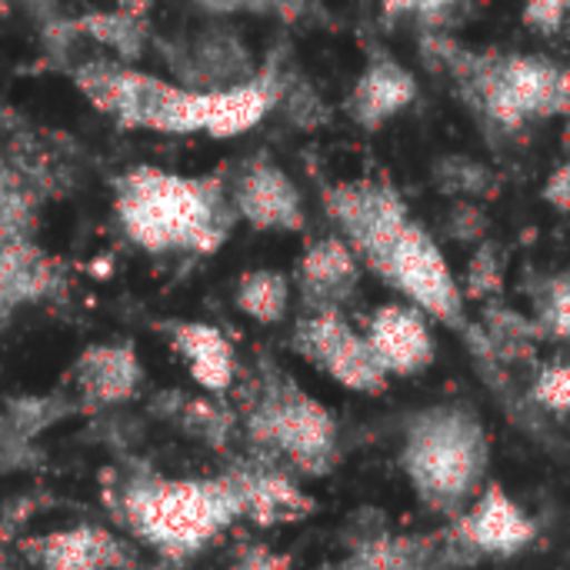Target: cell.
I'll return each mask as SVG.
<instances>
[{
    "label": "cell",
    "instance_id": "6da1fadb",
    "mask_svg": "<svg viewBox=\"0 0 570 570\" xmlns=\"http://www.w3.org/2000/svg\"><path fill=\"white\" fill-rule=\"evenodd\" d=\"M114 210L124 234L150 254H214L237 214L220 177H184L134 167L114 180Z\"/></svg>",
    "mask_w": 570,
    "mask_h": 570
},
{
    "label": "cell",
    "instance_id": "7a4b0ae2",
    "mask_svg": "<svg viewBox=\"0 0 570 570\" xmlns=\"http://www.w3.org/2000/svg\"><path fill=\"white\" fill-rule=\"evenodd\" d=\"M240 518L230 478H157L144 474L120 491V521L150 551L184 561L210 548Z\"/></svg>",
    "mask_w": 570,
    "mask_h": 570
},
{
    "label": "cell",
    "instance_id": "3957f363",
    "mask_svg": "<svg viewBox=\"0 0 570 570\" xmlns=\"http://www.w3.org/2000/svg\"><path fill=\"white\" fill-rule=\"evenodd\" d=\"M488 464V431L468 407H428L407 424L401 468L431 511L458 518L484 488Z\"/></svg>",
    "mask_w": 570,
    "mask_h": 570
},
{
    "label": "cell",
    "instance_id": "277c9868",
    "mask_svg": "<svg viewBox=\"0 0 570 570\" xmlns=\"http://www.w3.org/2000/svg\"><path fill=\"white\" fill-rule=\"evenodd\" d=\"M424 47L441 50V63L454 73L464 94L504 130H521L531 120L561 117L570 107V73L538 53H468L441 37Z\"/></svg>",
    "mask_w": 570,
    "mask_h": 570
},
{
    "label": "cell",
    "instance_id": "5b68a950",
    "mask_svg": "<svg viewBox=\"0 0 570 570\" xmlns=\"http://www.w3.org/2000/svg\"><path fill=\"white\" fill-rule=\"evenodd\" d=\"M250 441L277 464L321 478L337 464V424L331 411L311 397L294 377L271 371L247 407Z\"/></svg>",
    "mask_w": 570,
    "mask_h": 570
},
{
    "label": "cell",
    "instance_id": "8992f818",
    "mask_svg": "<svg viewBox=\"0 0 570 570\" xmlns=\"http://www.w3.org/2000/svg\"><path fill=\"white\" fill-rule=\"evenodd\" d=\"M377 277L384 284H391L397 294H404V304L417 307L428 321H441L444 327L478 341V331L471 327V321L464 314L461 284H458L444 250L438 247V240L417 220L404 224V230L397 234Z\"/></svg>",
    "mask_w": 570,
    "mask_h": 570
},
{
    "label": "cell",
    "instance_id": "52a82bcc",
    "mask_svg": "<svg viewBox=\"0 0 570 570\" xmlns=\"http://www.w3.org/2000/svg\"><path fill=\"white\" fill-rule=\"evenodd\" d=\"M30 184L0 157V324L53 284V261L30 240Z\"/></svg>",
    "mask_w": 570,
    "mask_h": 570
},
{
    "label": "cell",
    "instance_id": "ba28073f",
    "mask_svg": "<svg viewBox=\"0 0 570 570\" xmlns=\"http://www.w3.org/2000/svg\"><path fill=\"white\" fill-rule=\"evenodd\" d=\"M324 210L337 220L357 264H367L374 274L411 220L404 197L387 180H341L324 187Z\"/></svg>",
    "mask_w": 570,
    "mask_h": 570
},
{
    "label": "cell",
    "instance_id": "9c48e42d",
    "mask_svg": "<svg viewBox=\"0 0 570 570\" xmlns=\"http://www.w3.org/2000/svg\"><path fill=\"white\" fill-rule=\"evenodd\" d=\"M291 347L324 377L354 394L374 397L387 391L391 377L377 367L364 334L347 321L344 311H301Z\"/></svg>",
    "mask_w": 570,
    "mask_h": 570
},
{
    "label": "cell",
    "instance_id": "30bf717a",
    "mask_svg": "<svg viewBox=\"0 0 570 570\" xmlns=\"http://www.w3.org/2000/svg\"><path fill=\"white\" fill-rule=\"evenodd\" d=\"M538 538L534 518L501 488L484 484L478 498L454 518V544L484 558H514Z\"/></svg>",
    "mask_w": 570,
    "mask_h": 570
},
{
    "label": "cell",
    "instance_id": "8fae6325",
    "mask_svg": "<svg viewBox=\"0 0 570 570\" xmlns=\"http://www.w3.org/2000/svg\"><path fill=\"white\" fill-rule=\"evenodd\" d=\"M167 63L174 67V73L184 80L180 87L190 90H224L234 83H244L254 77V57L247 50V43L240 40L237 30L214 23L197 30L190 40H184L180 47H167Z\"/></svg>",
    "mask_w": 570,
    "mask_h": 570
},
{
    "label": "cell",
    "instance_id": "7c38bea8",
    "mask_svg": "<svg viewBox=\"0 0 570 570\" xmlns=\"http://www.w3.org/2000/svg\"><path fill=\"white\" fill-rule=\"evenodd\" d=\"M207 94L180 87L174 80L144 73L130 67L127 97L117 124L124 130H157V134H197L204 127Z\"/></svg>",
    "mask_w": 570,
    "mask_h": 570
},
{
    "label": "cell",
    "instance_id": "4fadbf2b",
    "mask_svg": "<svg viewBox=\"0 0 570 570\" xmlns=\"http://www.w3.org/2000/svg\"><path fill=\"white\" fill-rule=\"evenodd\" d=\"M230 204L237 220H247L254 230L297 234L307 224L297 184L264 154L244 164V170L234 180Z\"/></svg>",
    "mask_w": 570,
    "mask_h": 570
},
{
    "label": "cell",
    "instance_id": "5bb4252c",
    "mask_svg": "<svg viewBox=\"0 0 570 570\" xmlns=\"http://www.w3.org/2000/svg\"><path fill=\"white\" fill-rule=\"evenodd\" d=\"M361 334L387 377H414L434 364L431 321L411 304H381Z\"/></svg>",
    "mask_w": 570,
    "mask_h": 570
},
{
    "label": "cell",
    "instance_id": "9a60e30c",
    "mask_svg": "<svg viewBox=\"0 0 570 570\" xmlns=\"http://www.w3.org/2000/svg\"><path fill=\"white\" fill-rule=\"evenodd\" d=\"M281 80H284V70L271 57L261 70H254L250 80L224 87V90H210L200 130L214 140H230V137H240L244 130L257 127L277 107Z\"/></svg>",
    "mask_w": 570,
    "mask_h": 570
},
{
    "label": "cell",
    "instance_id": "2e32d148",
    "mask_svg": "<svg viewBox=\"0 0 570 570\" xmlns=\"http://www.w3.org/2000/svg\"><path fill=\"white\" fill-rule=\"evenodd\" d=\"M361 281V264L344 237L314 240L297 261L301 311H344Z\"/></svg>",
    "mask_w": 570,
    "mask_h": 570
},
{
    "label": "cell",
    "instance_id": "e0dca14e",
    "mask_svg": "<svg viewBox=\"0 0 570 570\" xmlns=\"http://www.w3.org/2000/svg\"><path fill=\"white\" fill-rule=\"evenodd\" d=\"M417 100V77L391 53H374L347 94V114L357 127L377 130Z\"/></svg>",
    "mask_w": 570,
    "mask_h": 570
},
{
    "label": "cell",
    "instance_id": "ac0fdd59",
    "mask_svg": "<svg viewBox=\"0 0 570 570\" xmlns=\"http://www.w3.org/2000/svg\"><path fill=\"white\" fill-rule=\"evenodd\" d=\"M170 351L187 367L190 381L207 394H227L237 377V351L230 337L204 321H174L164 327Z\"/></svg>",
    "mask_w": 570,
    "mask_h": 570
},
{
    "label": "cell",
    "instance_id": "d6986e66",
    "mask_svg": "<svg viewBox=\"0 0 570 570\" xmlns=\"http://www.w3.org/2000/svg\"><path fill=\"white\" fill-rule=\"evenodd\" d=\"M140 377L144 371L130 344H94L80 351L70 371L73 391L90 407H114L130 401L140 387Z\"/></svg>",
    "mask_w": 570,
    "mask_h": 570
},
{
    "label": "cell",
    "instance_id": "ffe728a7",
    "mask_svg": "<svg viewBox=\"0 0 570 570\" xmlns=\"http://www.w3.org/2000/svg\"><path fill=\"white\" fill-rule=\"evenodd\" d=\"M23 554L37 570H117L124 564L120 541L94 524L40 534L23 544Z\"/></svg>",
    "mask_w": 570,
    "mask_h": 570
},
{
    "label": "cell",
    "instance_id": "44dd1931",
    "mask_svg": "<svg viewBox=\"0 0 570 570\" xmlns=\"http://www.w3.org/2000/svg\"><path fill=\"white\" fill-rule=\"evenodd\" d=\"M237 494H240V518L274 528V524H291L301 521L314 511V501L291 481L284 471H247L234 474Z\"/></svg>",
    "mask_w": 570,
    "mask_h": 570
},
{
    "label": "cell",
    "instance_id": "7402d4cb",
    "mask_svg": "<svg viewBox=\"0 0 570 570\" xmlns=\"http://www.w3.org/2000/svg\"><path fill=\"white\" fill-rule=\"evenodd\" d=\"M291 281L281 271L257 267L240 274L234 287V307L257 324H281L291 311Z\"/></svg>",
    "mask_w": 570,
    "mask_h": 570
},
{
    "label": "cell",
    "instance_id": "603a6c76",
    "mask_svg": "<svg viewBox=\"0 0 570 570\" xmlns=\"http://www.w3.org/2000/svg\"><path fill=\"white\" fill-rule=\"evenodd\" d=\"M77 33H87L90 40H97L100 47L114 50L120 63H134L144 53L147 43V27L144 20H134L120 10H94L73 20Z\"/></svg>",
    "mask_w": 570,
    "mask_h": 570
},
{
    "label": "cell",
    "instance_id": "cb8c5ba5",
    "mask_svg": "<svg viewBox=\"0 0 570 570\" xmlns=\"http://www.w3.org/2000/svg\"><path fill=\"white\" fill-rule=\"evenodd\" d=\"M127 80H130V63L120 60H83L73 67V83L77 90L107 117H120L124 97H127Z\"/></svg>",
    "mask_w": 570,
    "mask_h": 570
},
{
    "label": "cell",
    "instance_id": "d4e9b609",
    "mask_svg": "<svg viewBox=\"0 0 570 570\" xmlns=\"http://www.w3.org/2000/svg\"><path fill=\"white\" fill-rule=\"evenodd\" d=\"M434 180L444 194L458 197V200H471V197H488L498 190V177L491 174V167H484L474 157H461L451 154L434 167Z\"/></svg>",
    "mask_w": 570,
    "mask_h": 570
},
{
    "label": "cell",
    "instance_id": "484cf974",
    "mask_svg": "<svg viewBox=\"0 0 570 570\" xmlns=\"http://www.w3.org/2000/svg\"><path fill=\"white\" fill-rule=\"evenodd\" d=\"M324 570H428L424 551L411 541H377L364 551H357L351 561Z\"/></svg>",
    "mask_w": 570,
    "mask_h": 570
},
{
    "label": "cell",
    "instance_id": "4316f807",
    "mask_svg": "<svg viewBox=\"0 0 570 570\" xmlns=\"http://www.w3.org/2000/svg\"><path fill=\"white\" fill-rule=\"evenodd\" d=\"M174 421L194 438V441H207V444H224L227 434H230V424L234 417L227 414V407H217L210 401H194V397H184Z\"/></svg>",
    "mask_w": 570,
    "mask_h": 570
},
{
    "label": "cell",
    "instance_id": "83f0119b",
    "mask_svg": "<svg viewBox=\"0 0 570 570\" xmlns=\"http://www.w3.org/2000/svg\"><path fill=\"white\" fill-rule=\"evenodd\" d=\"M501 287H504V257H501V247L491 244V240H484L474 250L471 264H468L461 294H464V301L468 297L471 301H491V297L501 294Z\"/></svg>",
    "mask_w": 570,
    "mask_h": 570
},
{
    "label": "cell",
    "instance_id": "f1b7e54d",
    "mask_svg": "<svg viewBox=\"0 0 570 570\" xmlns=\"http://www.w3.org/2000/svg\"><path fill=\"white\" fill-rule=\"evenodd\" d=\"M277 107L287 114V120L301 130H317L327 120V107L321 100V94L307 83V80H281V97Z\"/></svg>",
    "mask_w": 570,
    "mask_h": 570
},
{
    "label": "cell",
    "instance_id": "f546056e",
    "mask_svg": "<svg viewBox=\"0 0 570 570\" xmlns=\"http://www.w3.org/2000/svg\"><path fill=\"white\" fill-rule=\"evenodd\" d=\"M570 327V284L564 274L551 277L548 287H544V297H541V321H538V331L564 341Z\"/></svg>",
    "mask_w": 570,
    "mask_h": 570
},
{
    "label": "cell",
    "instance_id": "4dcf8cb0",
    "mask_svg": "<svg viewBox=\"0 0 570 570\" xmlns=\"http://www.w3.org/2000/svg\"><path fill=\"white\" fill-rule=\"evenodd\" d=\"M534 401L544 407V411H551L554 417H564L570 407V374H568V364L564 361H554V364H548L541 374H538V381H534Z\"/></svg>",
    "mask_w": 570,
    "mask_h": 570
},
{
    "label": "cell",
    "instance_id": "1f68e13d",
    "mask_svg": "<svg viewBox=\"0 0 570 570\" xmlns=\"http://www.w3.org/2000/svg\"><path fill=\"white\" fill-rule=\"evenodd\" d=\"M524 27L534 30V33H558L568 20V0H524Z\"/></svg>",
    "mask_w": 570,
    "mask_h": 570
},
{
    "label": "cell",
    "instance_id": "d6a6232c",
    "mask_svg": "<svg viewBox=\"0 0 570 570\" xmlns=\"http://www.w3.org/2000/svg\"><path fill=\"white\" fill-rule=\"evenodd\" d=\"M458 7V0H381V10L387 17H417L428 27L444 23V17Z\"/></svg>",
    "mask_w": 570,
    "mask_h": 570
},
{
    "label": "cell",
    "instance_id": "836d02e7",
    "mask_svg": "<svg viewBox=\"0 0 570 570\" xmlns=\"http://www.w3.org/2000/svg\"><path fill=\"white\" fill-rule=\"evenodd\" d=\"M484 230H488L484 210L471 200H454V207L448 214V234L454 240H478V237H484Z\"/></svg>",
    "mask_w": 570,
    "mask_h": 570
},
{
    "label": "cell",
    "instance_id": "e575fe53",
    "mask_svg": "<svg viewBox=\"0 0 570 570\" xmlns=\"http://www.w3.org/2000/svg\"><path fill=\"white\" fill-rule=\"evenodd\" d=\"M230 570H291V558L287 554H277L271 548H247Z\"/></svg>",
    "mask_w": 570,
    "mask_h": 570
},
{
    "label": "cell",
    "instance_id": "d590c367",
    "mask_svg": "<svg viewBox=\"0 0 570 570\" xmlns=\"http://www.w3.org/2000/svg\"><path fill=\"white\" fill-rule=\"evenodd\" d=\"M544 200L558 210V214H568L570 207V167L568 164H558L554 174L544 180Z\"/></svg>",
    "mask_w": 570,
    "mask_h": 570
},
{
    "label": "cell",
    "instance_id": "8d00e7d4",
    "mask_svg": "<svg viewBox=\"0 0 570 570\" xmlns=\"http://www.w3.org/2000/svg\"><path fill=\"white\" fill-rule=\"evenodd\" d=\"M210 13H264L271 10V0H197Z\"/></svg>",
    "mask_w": 570,
    "mask_h": 570
},
{
    "label": "cell",
    "instance_id": "74e56055",
    "mask_svg": "<svg viewBox=\"0 0 570 570\" xmlns=\"http://www.w3.org/2000/svg\"><path fill=\"white\" fill-rule=\"evenodd\" d=\"M150 7H154V0H117L114 10H120V13L134 17V20H147Z\"/></svg>",
    "mask_w": 570,
    "mask_h": 570
},
{
    "label": "cell",
    "instance_id": "f35d334b",
    "mask_svg": "<svg viewBox=\"0 0 570 570\" xmlns=\"http://www.w3.org/2000/svg\"><path fill=\"white\" fill-rule=\"evenodd\" d=\"M304 3H307V0H271V10H284L287 17H294V13L304 10Z\"/></svg>",
    "mask_w": 570,
    "mask_h": 570
}]
</instances>
